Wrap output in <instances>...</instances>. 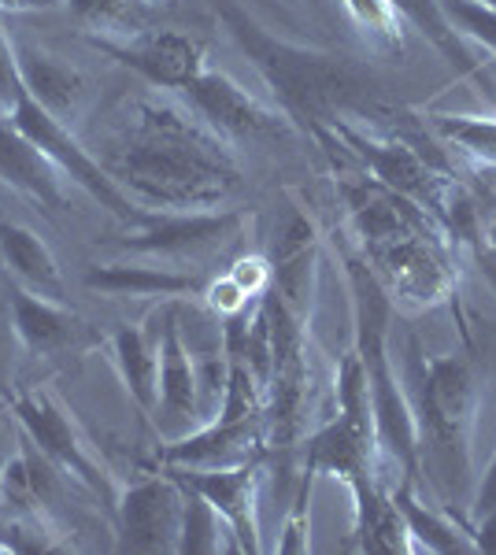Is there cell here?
Instances as JSON below:
<instances>
[{
  "mask_svg": "<svg viewBox=\"0 0 496 555\" xmlns=\"http://www.w3.org/2000/svg\"><path fill=\"white\" fill-rule=\"evenodd\" d=\"M93 156L126 196L160 211H212L245 185L230 141L193 107L160 96L126 104L97 138Z\"/></svg>",
  "mask_w": 496,
  "mask_h": 555,
  "instance_id": "cell-1",
  "label": "cell"
},
{
  "mask_svg": "<svg viewBox=\"0 0 496 555\" xmlns=\"http://www.w3.org/2000/svg\"><path fill=\"white\" fill-rule=\"evenodd\" d=\"M215 15L222 20L230 38L238 41V49L249 56V64L264 75L282 112L293 122H301L304 130L327 127L338 115H367L371 107H378V86L348 56H330V52L275 38L238 0H215Z\"/></svg>",
  "mask_w": 496,
  "mask_h": 555,
  "instance_id": "cell-2",
  "label": "cell"
},
{
  "mask_svg": "<svg viewBox=\"0 0 496 555\" xmlns=\"http://www.w3.org/2000/svg\"><path fill=\"white\" fill-rule=\"evenodd\" d=\"M408 404L419 434V470L427 463L448 500L471 481V429L478 411V378L467 356H427L408 337Z\"/></svg>",
  "mask_w": 496,
  "mask_h": 555,
  "instance_id": "cell-3",
  "label": "cell"
},
{
  "mask_svg": "<svg viewBox=\"0 0 496 555\" xmlns=\"http://www.w3.org/2000/svg\"><path fill=\"white\" fill-rule=\"evenodd\" d=\"M341 263H345L352 285V308H356V352L364 360L367 385H371L374 404V429L385 460L396 463L400 478H419V434H415V415L408 392L393 374L390 356V322H393V297L378 274L371 271L359 253L341 245Z\"/></svg>",
  "mask_w": 496,
  "mask_h": 555,
  "instance_id": "cell-4",
  "label": "cell"
},
{
  "mask_svg": "<svg viewBox=\"0 0 496 555\" xmlns=\"http://www.w3.org/2000/svg\"><path fill=\"white\" fill-rule=\"evenodd\" d=\"M8 408H12V415H15V426H20L71 481H78L97 504H104L107 515H115V504H119V492H123L119 478L104 467V460L97 455V449L89 444V437L78 429L75 418L67 415V408H63L49 389H23V392H15V397L8 392Z\"/></svg>",
  "mask_w": 496,
  "mask_h": 555,
  "instance_id": "cell-5",
  "label": "cell"
},
{
  "mask_svg": "<svg viewBox=\"0 0 496 555\" xmlns=\"http://www.w3.org/2000/svg\"><path fill=\"white\" fill-rule=\"evenodd\" d=\"M8 119H12V127L20 130L23 138H30L34 145H38L44 156L60 167L63 178H71L78 190H86L97 204H101V208H107L115 219L126 222V227H141V222L152 215L145 208H138V201H133V196H126L119 185L112 182V175H107L104 167L97 164L93 152H89L82 141L71 133L67 122H60L52 112H44L38 101L23 96Z\"/></svg>",
  "mask_w": 496,
  "mask_h": 555,
  "instance_id": "cell-6",
  "label": "cell"
},
{
  "mask_svg": "<svg viewBox=\"0 0 496 555\" xmlns=\"http://www.w3.org/2000/svg\"><path fill=\"white\" fill-rule=\"evenodd\" d=\"M115 548L119 552H178L186 518V486L167 467L123 486L115 504Z\"/></svg>",
  "mask_w": 496,
  "mask_h": 555,
  "instance_id": "cell-7",
  "label": "cell"
},
{
  "mask_svg": "<svg viewBox=\"0 0 496 555\" xmlns=\"http://www.w3.org/2000/svg\"><path fill=\"white\" fill-rule=\"evenodd\" d=\"M245 230L241 211H152L141 227H130L115 245L145 256H204L238 245Z\"/></svg>",
  "mask_w": 496,
  "mask_h": 555,
  "instance_id": "cell-8",
  "label": "cell"
},
{
  "mask_svg": "<svg viewBox=\"0 0 496 555\" xmlns=\"http://www.w3.org/2000/svg\"><path fill=\"white\" fill-rule=\"evenodd\" d=\"M86 44H93L104 56H112L115 64L130 67L133 75H141L145 82L178 89V93H186V89L204 75L201 41L178 30H138L126 41L86 34Z\"/></svg>",
  "mask_w": 496,
  "mask_h": 555,
  "instance_id": "cell-9",
  "label": "cell"
},
{
  "mask_svg": "<svg viewBox=\"0 0 496 555\" xmlns=\"http://www.w3.org/2000/svg\"><path fill=\"white\" fill-rule=\"evenodd\" d=\"M189 107L227 141H278L290 133V115L270 112L222 70H207L186 89Z\"/></svg>",
  "mask_w": 496,
  "mask_h": 555,
  "instance_id": "cell-10",
  "label": "cell"
},
{
  "mask_svg": "<svg viewBox=\"0 0 496 555\" xmlns=\"http://www.w3.org/2000/svg\"><path fill=\"white\" fill-rule=\"evenodd\" d=\"M152 418L164 429L167 441L189 437L204 426L201 408H196V366L182 326H178V304H167L164 319H160V385Z\"/></svg>",
  "mask_w": 496,
  "mask_h": 555,
  "instance_id": "cell-11",
  "label": "cell"
},
{
  "mask_svg": "<svg viewBox=\"0 0 496 555\" xmlns=\"http://www.w3.org/2000/svg\"><path fill=\"white\" fill-rule=\"evenodd\" d=\"M267 455V418L264 415H219L215 423L189 437L170 441L160 460L164 467H189V470H219L252 463Z\"/></svg>",
  "mask_w": 496,
  "mask_h": 555,
  "instance_id": "cell-12",
  "label": "cell"
},
{
  "mask_svg": "<svg viewBox=\"0 0 496 555\" xmlns=\"http://www.w3.org/2000/svg\"><path fill=\"white\" fill-rule=\"evenodd\" d=\"M170 474H178L182 481H189L196 492H204L215 507L222 512V518L233 526L241 544V555H256L264 552L259 541V474H264V460L238 463V467H219V470H189V467H167Z\"/></svg>",
  "mask_w": 496,
  "mask_h": 555,
  "instance_id": "cell-13",
  "label": "cell"
},
{
  "mask_svg": "<svg viewBox=\"0 0 496 555\" xmlns=\"http://www.w3.org/2000/svg\"><path fill=\"white\" fill-rule=\"evenodd\" d=\"M8 311H12L15 341L38 360L71 352L89 337V326L71 308H63V300L41 297V293L26 289L20 282L8 293Z\"/></svg>",
  "mask_w": 496,
  "mask_h": 555,
  "instance_id": "cell-14",
  "label": "cell"
},
{
  "mask_svg": "<svg viewBox=\"0 0 496 555\" xmlns=\"http://www.w3.org/2000/svg\"><path fill=\"white\" fill-rule=\"evenodd\" d=\"M275 282L270 289L278 293L293 311L308 315L315 297V271H319V230L304 211H290L275 237Z\"/></svg>",
  "mask_w": 496,
  "mask_h": 555,
  "instance_id": "cell-15",
  "label": "cell"
},
{
  "mask_svg": "<svg viewBox=\"0 0 496 555\" xmlns=\"http://www.w3.org/2000/svg\"><path fill=\"white\" fill-rule=\"evenodd\" d=\"M0 178H4L12 190L38 201L44 211L56 215L67 208L60 167L52 164L30 138H23V133L12 127L8 115H0Z\"/></svg>",
  "mask_w": 496,
  "mask_h": 555,
  "instance_id": "cell-16",
  "label": "cell"
},
{
  "mask_svg": "<svg viewBox=\"0 0 496 555\" xmlns=\"http://www.w3.org/2000/svg\"><path fill=\"white\" fill-rule=\"evenodd\" d=\"M15 56H20V75H23V86L30 101H38L44 112H52L60 122L75 119V115L82 112V101H86L82 70L63 64L49 49H38V44H30V41L15 44Z\"/></svg>",
  "mask_w": 496,
  "mask_h": 555,
  "instance_id": "cell-17",
  "label": "cell"
},
{
  "mask_svg": "<svg viewBox=\"0 0 496 555\" xmlns=\"http://www.w3.org/2000/svg\"><path fill=\"white\" fill-rule=\"evenodd\" d=\"M352 500H356V522H352V537L356 552H415L411 530L404 522L400 507L393 500V489H385L382 481H359L352 486Z\"/></svg>",
  "mask_w": 496,
  "mask_h": 555,
  "instance_id": "cell-18",
  "label": "cell"
},
{
  "mask_svg": "<svg viewBox=\"0 0 496 555\" xmlns=\"http://www.w3.org/2000/svg\"><path fill=\"white\" fill-rule=\"evenodd\" d=\"M86 289L107 293V297H201L204 278L189 271H170V267H126V263H101L86 271Z\"/></svg>",
  "mask_w": 496,
  "mask_h": 555,
  "instance_id": "cell-19",
  "label": "cell"
},
{
  "mask_svg": "<svg viewBox=\"0 0 496 555\" xmlns=\"http://www.w3.org/2000/svg\"><path fill=\"white\" fill-rule=\"evenodd\" d=\"M160 319H164V311H156L145 326H123L112 337V360L119 366L130 397L149 415L156 411V385H160Z\"/></svg>",
  "mask_w": 496,
  "mask_h": 555,
  "instance_id": "cell-20",
  "label": "cell"
},
{
  "mask_svg": "<svg viewBox=\"0 0 496 555\" xmlns=\"http://www.w3.org/2000/svg\"><path fill=\"white\" fill-rule=\"evenodd\" d=\"M0 259H4L8 274H15V282L26 289L63 300V274L52 248L30 227L4 219V215H0Z\"/></svg>",
  "mask_w": 496,
  "mask_h": 555,
  "instance_id": "cell-21",
  "label": "cell"
},
{
  "mask_svg": "<svg viewBox=\"0 0 496 555\" xmlns=\"http://www.w3.org/2000/svg\"><path fill=\"white\" fill-rule=\"evenodd\" d=\"M186 486V518H182V537H178V555H219V552H241L238 533L222 518L219 507L196 492L189 481Z\"/></svg>",
  "mask_w": 496,
  "mask_h": 555,
  "instance_id": "cell-22",
  "label": "cell"
},
{
  "mask_svg": "<svg viewBox=\"0 0 496 555\" xmlns=\"http://www.w3.org/2000/svg\"><path fill=\"white\" fill-rule=\"evenodd\" d=\"M393 500L400 507L404 522L411 530L415 548H427V552H474V541L467 533V526H453L448 518H441L437 512L419 504L415 496V481L400 478V486L393 489Z\"/></svg>",
  "mask_w": 496,
  "mask_h": 555,
  "instance_id": "cell-23",
  "label": "cell"
},
{
  "mask_svg": "<svg viewBox=\"0 0 496 555\" xmlns=\"http://www.w3.org/2000/svg\"><path fill=\"white\" fill-rule=\"evenodd\" d=\"M396 12L408 20L415 30L422 34L434 49L441 52V56L453 64L459 75H474L478 64L474 56L467 52V44L459 41V30L453 26V20L445 15V8H441V0H393Z\"/></svg>",
  "mask_w": 496,
  "mask_h": 555,
  "instance_id": "cell-24",
  "label": "cell"
},
{
  "mask_svg": "<svg viewBox=\"0 0 496 555\" xmlns=\"http://www.w3.org/2000/svg\"><path fill=\"white\" fill-rule=\"evenodd\" d=\"M445 15L453 20L456 30H463L467 38L482 41L485 49L496 52V12L482 0H441Z\"/></svg>",
  "mask_w": 496,
  "mask_h": 555,
  "instance_id": "cell-25",
  "label": "cell"
},
{
  "mask_svg": "<svg viewBox=\"0 0 496 555\" xmlns=\"http://www.w3.org/2000/svg\"><path fill=\"white\" fill-rule=\"evenodd\" d=\"M71 15L86 26L97 30H123V34H138L133 30V8L130 0H67Z\"/></svg>",
  "mask_w": 496,
  "mask_h": 555,
  "instance_id": "cell-26",
  "label": "cell"
},
{
  "mask_svg": "<svg viewBox=\"0 0 496 555\" xmlns=\"http://www.w3.org/2000/svg\"><path fill=\"white\" fill-rule=\"evenodd\" d=\"M308 478L301 481V492H296V504L290 518L282 526V537H278L275 548L282 555H301L311 548V522H308V500H311V470H304Z\"/></svg>",
  "mask_w": 496,
  "mask_h": 555,
  "instance_id": "cell-27",
  "label": "cell"
},
{
  "mask_svg": "<svg viewBox=\"0 0 496 555\" xmlns=\"http://www.w3.org/2000/svg\"><path fill=\"white\" fill-rule=\"evenodd\" d=\"M345 8L356 15V23H364L367 30L378 34L385 44L400 49V20H396V4L393 0H345Z\"/></svg>",
  "mask_w": 496,
  "mask_h": 555,
  "instance_id": "cell-28",
  "label": "cell"
},
{
  "mask_svg": "<svg viewBox=\"0 0 496 555\" xmlns=\"http://www.w3.org/2000/svg\"><path fill=\"white\" fill-rule=\"evenodd\" d=\"M437 127L463 149L496 159V119H453V115H445V119H437Z\"/></svg>",
  "mask_w": 496,
  "mask_h": 555,
  "instance_id": "cell-29",
  "label": "cell"
},
{
  "mask_svg": "<svg viewBox=\"0 0 496 555\" xmlns=\"http://www.w3.org/2000/svg\"><path fill=\"white\" fill-rule=\"evenodd\" d=\"M23 96L26 86L20 75V56H15V44L8 38V30L0 26V115H12Z\"/></svg>",
  "mask_w": 496,
  "mask_h": 555,
  "instance_id": "cell-30",
  "label": "cell"
},
{
  "mask_svg": "<svg viewBox=\"0 0 496 555\" xmlns=\"http://www.w3.org/2000/svg\"><path fill=\"white\" fill-rule=\"evenodd\" d=\"M201 300L215 311V315H219V322H222V319H230V315H238V311H245V308H252V304H256L245 289H241L238 282H233L230 274L212 278V282L204 285Z\"/></svg>",
  "mask_w": 496,
  "mask_h": 555,
  "instance_id": "cell-31",
  "label": "cell"
},
{
  "mask_svg": "<svg viewBox=\"0 0 496 555\" xmlns=\"http://www.w3.org/2000/svg\"><path fill=\"white\" fill-rule=\"evenodd\" d=\"M227 274L249 293L252 300L264 297L270 289V282H275V267H270V259H264V256H238Z\"/></svg>",
  "mask_w": 496,
  "mask_h": 555,
  "instance_id": "cell-32",
  "label": "cell"
},
{
  "mask_svg": "<svg viewBox=\"0 0 496 555\" xmlns=\"http://www.w3.org/2000/svg\"><path fill=\"white\" fill-rule=\"evenodd\" d=\"M485 512H496V455H493L489 470H485L482 486H478V496H474L471 518H478V515H485Z\"/></svg>",
  "mask_w": 496,
  "mask_h": 555,
  "instance_id": "cell-33",
  "label": "cell"
},
{
  "mask_svg": "<svg viewBox=\"0 0 496 555\" xmlns=\"http://www.w3.org/2000/svg\"><path fill=\"white\" fill-rule=\"evenodd\" d=\"M12 334L8 322H0V397H8V382H12Z\"/></svg>",
  "mask_w": 496,
  "mask_h": 555,
  "instance_id": "cell-34",
  "label": "cell"
},
{
  "mask_svg": "<svg viewBox=\"0 0 496 555\" xmlns=\"http://www.w3.org/2000/svg\"><path fill=\"white\" fill-rule=\"evenodd\" d=\"M56 4L60 0H0V12H44Z\"/></svg>",
  "mask_w": 496,
  "mask_h": 555,
  "instance_id": "cell-35",
  "label": "cell"
},
{
  "mask_svg": "<svg viewBox=\"0 0 496 555\" xmlns=\"http://www.w3.org/2000/svg\"><path fill=\"white\" fill-rule=\"evenodd\" d=\"M478 263H482V274L489 278L496 289V237L485 241V248H478Z\"/></svg>",
  "mask_w": 496,
  "mask_h": 555,
  "instance_id": "cell-36",
  "label": "cell"
},
{
  "mask_svg": "<svg viewBox=\"0 0 496 555\" xmlns=\"http://www.w3.org/2000/svg\"><path fill=\"white\" fill-rule=\"evenodd\" d=\"M308 4L315 8V12H327V0H308Z\"/></svg>",
  "mask_w": 496,
  "mask_h": 555,
  "instance_id": "cell-37",
  "label": "cell"
},
{
  "mask_svg": "<svg viewBox=\"0 0 496 555\" xmlns=\"http://www.w3.org/2000/svg\"><path fill=\"white\" fill-rule=\"evenodd\" d=\"M482 4H489V8H493V12H496V0H482Z\"/></svg>",
  "mask_w": 496,
  "mask_h": 555,
  "instance_id": "cell-38",
  "label": "cell"
}]
</instances>
